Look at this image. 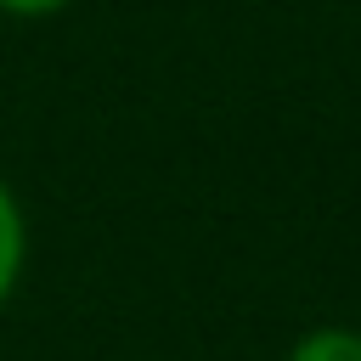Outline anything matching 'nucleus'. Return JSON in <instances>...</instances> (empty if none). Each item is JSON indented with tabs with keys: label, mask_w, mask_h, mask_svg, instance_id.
I'll return each instance as SVG.
<instances>
[{
	"label": "nucleus",
	"mask_w": 361,
	"mask_h": 361,
	"mask_svg": "<svg viewBox=\"0 0 361 361\" xmlns=\"http://www.w3.org/2000/svg\"><path fill=\"white\" fill-rule=\"evenodd\" d=\"M79 0H0V17H17V23H39V17H56Z\"/></svg>",
	"instance_id": "3"
},
{
	"label": "nucleus",
	"mask_w": 361,
	"mask_h": 361,
	"mask_svg": "<svg viewBox=\"0 0 361 361\" xmlns=\"http://www.w3.org/2000/svg\"><path fill=\"white\" fill-rule=\"evenodd\" d=\"M282 361H361V327L350 322H316L305 327Z\"/></svg>",
	"instance_id": "2"
},
{
	"label": "nucleus",
	"mask_w": 361,
	"mask_h": 361,
	"mask_svg": "<svg viewBox=\"0 0 361 361\" xmlns=\"http://www.w3.org/2000/svg\"><path fill=\"white\" fill-rule=\"evenodd\" d=\"M23 271H28V209L11 192V180L0 175V310L11 305Z\"/></svg>",
	"instance_id": "1"
}]
</instances>
